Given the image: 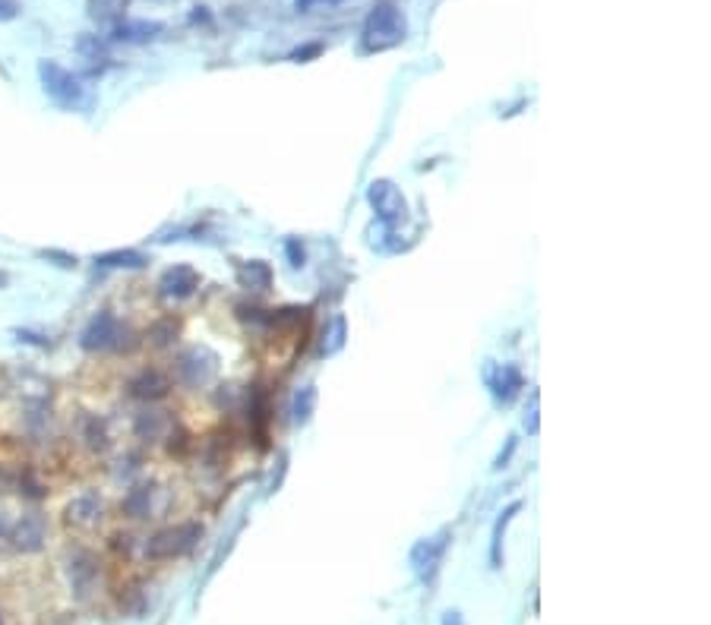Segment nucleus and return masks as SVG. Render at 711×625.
Segmentation results:
<instances>
[{
	"label": "nucleus",
	"instance_id": "obj_32",
	"mask_svg": "<svg viewBox=\"0 0 711 625\" xmlns=\"http://www.w3.org/2000/svg\"><path fill=\"white\" fill-rule=\"evenodd\" d=\"M7 392V379H4V373H0V395Z\"/></svg>",
	"mask_w": 711,
	"mask_h": 625
},
{
	"label": "nucleus",
	"instance_id": "obj_19",
	"mask_svg": "<svg viewBox=\"0 0 711 625\" xmlns=\"http://www.w3.org/2000/svg\"><path fill=\"white\" fill-rule=\"evenodd\" d=\"M127 13V0H89V16L102 26H117Z\"/></svg>",
	"mask_w": 711,
	"mask_h": 625
},
{
	"label": "nucleus",
	"instance_id": "obj_33",
	"mask_svg": "<svg viewBox=\"0 0 711 625\" xmlns=\"http://www.w3.org/2000/svg\"><path fill=\"white\" fill-rule=\"evenodd\" d=\"M7 281H10V278H7L4 272H0V288H7Z\"/></svg>",
	"mask_w": 711,
	"mask_h": 625
},
{
	"label": "nucleus",
	"instance_id": "obj_3",
	"mask_svg": "<svg viewBox=\"0 0 711 625\" xmlns=\"http://www.w3.org/2000/svg\"><path fill=\"white\" fill-rule=\"evenodd\" d=\"M38 79H42V89H45V95L51 98L54 105L70 108V111L89 105L83 79L73 76L67 67L54 64V60H42V64H38Z\"/></svg>",
	"mask_w": 711,
	"mask_h": 625
},
{
	"label": "nucleus",
	"instance_id": "obj_5",
	"mask_svg": "<svg viewBox=\"0 0 711 625\" xmlns=\"http://www.w3.org/2000/svg\"><path fill=\"white\" fill-rule=\"evenodd\" d=\"M367 203L386 228H399L402 221H408V199L389 177H377L367 187Z\"/></svg>",
	"mask_w": 711,
	"mask_h": 625
},
{
	"label": "nucleus",
	"instance_id": "obj_20",
	"mask_svg": "<svg viewBox=\"0 0 711 625\" xmlns=\"http://www.w3.org/2000/svg\"><path fill=\"white\" fill-rule=\"evenodd\" d=\"M95 266H102V269H143L146 256L140 250H111V253L95 256Z\"/></svg>",
	"mask_w": 711,
	"mask_h": 625
},
{
	"label": "nucleus",
	"instance_id": "obj_9",
	"mask_svg": "<svg viewBox=\"0 0 711 625\" xmlns=\"http://www.w3.org/2000/svg\"><path fill=\"white\" fill-rule=\"evenodd\" d=\"M10 540H13V550L19 553H38L48 540V518L42 512L23 515L10 528Z\"/></svg>",
	"mask_w": 711,
	"mask_h": 625
},
{
	"label": "nucleus",
	"instance_id": "obj_30",
	"mask_svg": "<svg viewBox=\"0 0 711 625\" xmlns=\"http://www.w3.org/2000/svg\"><path fill=\"white\" fill-rule=\"evenodd\" d=\"M443 625H465V616L459 610H446L443 613Z\"/></svg>",
	"mask_w": 711,
	"mask_h": 625
},
{
	"label": "nucleus",
	"instance_id": "obj_29",
	"mask_svg": "<svg viewBox=\"0 0 711 625\" xmlns=\"http://www.w3.org/2000/svg\"><path fill=\"white\" fill-rule=\"evenodd\" d=\"M320 51H323V45H307V48H298V51H294V54H291V60H298V64H301V60H307V57H316Z\"/></svg>",
	"mask_w": 711,
	"mask_h": 625
},
{
	"label": "nucleus",
	"instance_id": "obj_8",
	"mask_svg": "<svg viewBox=\"0 0 711 625\" xmlns=\"http://www.w3.org/2000/svg\"><path fill=\"white\" fill-rule=\"evenodd\" d=\"M446 547H449V531H440L437 537H424V540L414 543L411 547V566H414V572H418V578L430 581L433 575H437L440 562L446 556Z\"/></svg>",
	"mask_w": 711,
	"mask_h": 625
},
{
	"label": "nucleus",
	"instance_id": "obj_21",
	"mask_svg": "<svg viewBox=\"0 0 711 625\" xmlns=\"http://www.w3.org/2000/svg\"><path fill=\"white\" fill-rule=\"evenodd\" d=\"M316 386H304V389H298L294 392V398H291V420L298 423V427H304V423L313 417V411H316Z\"/></svg>",
	"mask_w": 711,
	"mask_h": 625
},
{
	"label": "nucleus",
	"instance_id": "obj_2",
	"mask_svg": "<svg viewBox=\"0 0 711 625\" xmlns=\"http://www.w3.org/2000/svg\"><path fill=\"white\" fill-rule=\"evenodd\" d=\"M405 16L399 7L392 4H377L370 10L367 23H364V51H389L395 45L405 42Z\"/></svg>",
	"mask_w": 711,
	"mask_h": 625
},
{
	"label": "nucleus",
	"instance_id": "obj_28",
	"mask_svg": "<svg viewBox=\"0 0 711 625\" xmlns=\"http://www.w3.org/2000/svg\"><path fill=\"white\" fill-rule=\"evenodd\" d=\"M16 13H19L16 0H0V23H7V19H16Z\"/></svg>",
	"mask_w": 711,
	"mask_h": 625
},
{
	"label": "nucleus",
	"instance_id": "obj_17",
	"mask_svg": "<svg viewBox=\"0 0 711 625\" xmlns=\"http://www.w3.org/2000/svg\"><path fill=\"white\" fill-rule=\"evenodd\" d=\"M522 512V502H512V506H506L497 518V524H493V534H490V566L493 569H503V537H506V528H509V521L516 518Z\"/></svg>",
	"mask_w": 711,
	"mask_h": 625
},
{
	"label": "nucleus",
	"instance_id": "obj_10",
	"mask_svg": "<svg viewBox=\"0 0 711 625\" xmlns=\"http://www.w3.org/2000/svg\"><path fill=\"white\" fill-rule=\"evenodd\" d=\"M200 272H196L193 266H184V262H177V266L165 269L162 278H158V294H162L165 300H187L196 294V288H200Z\"/></svg>",
	"mask_w": 711,
	"mask_h": 625
},
{
	"label": "nucleus",
	"instance_id": "obj_13",
	"mask_svg": "<svg viewBox=\"0 0 711 625\" xmlns=\"http://www.w3.org/2000/svg\"><path fill=\"white\" fill-rule=\"evenodd\" d=\"M67 572H70V588L79 597H89L92 588H95V581H98V559L92 553H86V550H76L70 556Z\"/></svg>",
	"mask_w": 711,
	"mask_h": 625
},
{
	"label": "nucleus",
	"instance_id": "obj_18",
	"mask_svg": "<svg viewBox=\"0 0 711 625\" xmlns=\"http://www.w3.org/2000/svg\"><path fill=\"white\" fill-rule=\"evenodd\" d=\"M158 32H162L158 23H117L111 38L114 42H127V45H143V42H152Z\"/></svg>",
	"mask_w": 711,
	"mask_h": 625
},
{
	"label": "nucleus",
	"instance_id": "obj_15",
	"mask_svg": "<svg viewBox=\"0 0 711 625\" xmlns=\"http://www.w3.org/2000/svg\"><path fill=\"white\" fill-rule=\"evenodd\" d=\"M237 285L253 291V294H266L272 288V266L263 259H244V262H237Z\"/></svg>",
	"mask_w": 711,
	"mask_h": 625
},
{
	"label": "nucleus",
	"instance_id": "obj_26",
	"mask_svg": "<svg viewBox=\"0 0 711 625\" xmlns=\"http://www.w3.org/2000/svg\"><path fill=\"white\" fill-rule=\"evenodd\" d=\"M345 4V0H294V10L298 13H313V10H320V7H339Z\"/></svg>",
	"mask_w": 711,
	"mask_h": 625
},
{
	"label": "nucleus",
	"instance_id": "obj_31",
	"mask_svg": "<svg viewBox=\"0 0 711 625\" xmlns=\"http://www.w3.org/2000/svg\"><path fill=\"white\" fill-rule=\"evenodd\" d=\"M0 534H7V512L0 509Z\"/></svg>",
	"mask_w": 711,
	"mask_h": 625
},
{
	"label": "nucleus",
	"instance_id": "obj_16",
	"mask_svg": "<svg viewBox=\"0 0 711 625\" xmlns=\"http://www.w3.org/2000/svg\"><path fill=\"white\" fill-rule=\"evenodd\" d=\"M152 499H155V487L152 483H136V487L127 490L121 509L127 518L133 521H143V518H152Z\"/></svg>",
	"mask_w": 711,
	"mask_h": 625
},
{
	"label": "nucleus",
	"instance_id": "obj_22",
	"mask_svg": "<svg viewBox=\"0 0 711 625\" xmlns=\"http://www.w3.org/2000/svg\"><path fill=\"white\" fill-rule=\"evenodd\" d=\"M345 338H348V322H345V316H335L323 329V354L326 357L339 354L345 348Z\"/></svg>",
	"mask_w": 711,
	"mask_h": 625
},
{
	"label": "nucleus",
	"instance_id": "obj_24",
	"mask_svg": "<svg viewBox=\"0 0 711 625\" xmlns=\"http://www.w3.org/2000/svg\"><path fill=\"white\" fill-rule=\"evenodd\" d=\"M83 439H86V446L92 452H105L108 449V430H105V423L98 420V417H86L83 420Z\"/></svg>",
	"mask_w": 711,
	"mask_h": 625
},
{
	"label": "nucleus",
	"instance_id": "obj_27",
	"mask_svg": "<svg viewBox=\"0 0 711 625\" xmlns=\"http://www.w3.org/2000/svg\"><path fill=\"white\" fill-rule=\"evenodd\" d=\"M285 253H288V262H291L294 269H301V266H304V259H307V256H304V247H301V240H298V237H291V240H288V244H285Z\"/></svg>",
	"mask_w": 711,
	"mask_h": 625
},
{
	"label": "nucleus",
	"instance_id": "obj_23",
	"mask_svg": "<svg viewBox=\"0 0 711 625\" xmlns=\"http://www.w3.org/2000/svg\"><path fill=\"white\" fill-rule=\"evenodd\" d=\"M177 332H181V329H177V322L171 316H165V319L155 322L146 338H149V345H155V348H168V345H174V341H177Z\"/></svg>",
	"mask_w": 711,
	"mask_h": 625
},
{
	"label": "nucleus",
	"instance_id": "obj_1",
	"mask_svg": "<svg viewBox=\"0 0 711 625\" xmlns=\"http://www.w3.org/2000/svg\"><path fill=\"white\" fill-rule=\"evenodd\" d=\"M136 345L133 332L117 319L111 310H98L86 329L79 332V348L89 351V354H102V351H130Z\"/></svg>",
	"mask_w": 711,
	"mask_h": 625
},
{
	"label": "nucleus",
	"instance_id": "obj_6",
	"mask_svg": "<svg viewBox=\"0 0 711 625\" xmlns=\"http://www.w3.org/2000/svg\"><path fill=\"white\" fill-rule=\"evenodd\" d=\"M219 373V354L209 351L206 345H193L177 354V379L187 389H203Z\"/></svg>",
	"mask_w": 711,
	"mask_h": 625
},
{
	"label": "nucleus",
	"instance_id": "obj_25",
	"mask_svg": "<svg viewBox=\"0 0 711 625\" xmlns=\"http://www.w3.org/2000/svg\"><path fill=\"white\" fill-rule=\"evenodd\" d=\"M538 408H541V395L538 392H531V405L525 408V430H528V436H538V430H541V423H538Z\"/></svg>",
	"mask_w": 711,
	"mask_h": 625
},
{
	"label": "nucleus",
	"instance_id": "obj_14",
	"mask_svg": "<svg viewBox=\"0 0 711 625\" xmlns=\"http://www.w3.org/2000/svg\"><path fill=\"white\" fill-rule=\"evenodd\" d=\"M171 414L168 411H162V408H143L140 414H136V420H133V433L140 436L143 442H158V439H165L168 433H171Z\"/></svg>",
	"mask_w": 711,
	"mask_h": 625
},
{
	"label": "nucleus",
	"instance_id": "obj_12",
	"mask_svg": "<svg viewBox=\"0 0 711 625\" xmlns=\"http://www.w3.org/2000/svg\"><path fill=\"white\" fill-rule=\"evenodd\" d=\"M168 392H171V376L155 370V367H146L130 379V395L140 401H149V405L158 398H165Z\"/></svg>",
	"mask_w": 711,
	"mask_h": 625
},
{
	"label": "nucleus",
	"instance_id": "obj_4",
	"mask_svg": "<svg viewBox=\"0 0 711 625\" xmlns=\"http://www.w3.org/2000/svg\"><path fill=\"white\" fill-rule=\"evenodd\" d=\"M200 537H203V524L200 521L171 524V528H162V531L152 534L146 540V559L165 562V559L187 556L196 547V543H200Z\"/></svg>",
	"mask_w": 711,
	"mask_h": 625
},
{
	"label": "nucleus",
	"instance_id": "obj_11",
	"mask_svg": "<svg viewBox=\"0 0 711 625\" xmlns=\"http://www.w3.org/2000/svg\"><path fill=\"white\" fill-rule=\"evenodd\" d=\"M105 506H102V496L98 493H79L70 506H67V524L79 531H92L102 524Z\"/></svg>",
	"mask_w": 711,
	"mask_h": 625
},
{
	"label": "nucleus",
	"instance_id": "obj_7",
	"mask_svg": "<svg viewBox=\"0 0 711 625\" xmlns=\"http://www.w3.org/2000/svg\"><path fill=\"white\" fill-rule=\"evenodd\" d=\"M484 382L500 405H509V401L525 389L522 370L516 364H493V360H487V367H484Z\"/></svg>",
	"mask_w": 711,
	"mask_h": 625
}]
</instances>
